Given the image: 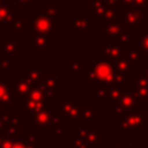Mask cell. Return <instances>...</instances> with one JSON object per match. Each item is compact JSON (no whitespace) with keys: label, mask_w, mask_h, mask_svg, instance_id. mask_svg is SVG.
<instances>
[{"label":"cell","mask_w":148,"mask_h":148,"mask_svg":"<svg viewBox=\"0 0 148 148\" xmlns=\"http://www.w3.org/2000/svg\"><path fill=\"white\" fill-rule=\"evenodd\" d=\"M83 66L84 61L83 60H68L67 61V76L73 77V76H83Z\"/></svg>","instance_id":"7402d4cb"},{"label":"cell","mask_w":148,"mask_h":148,"mask_svg":"<svg viewBox=\"0 0 148 148\" xmlns=\"http://www.w3.org/2000/svg\"><path fill=\"white\" fill-rule=\"evenodd\" d=\"M141 148H148V145H147V143H143V145L141 146Z\"/></svg>","instance_id":"816d5d0a"},{"label":"cell","mask_w":148,"mask_h":148,"mask_svg":"<svg viewBox=\"0 0 148 148\" xmlns=\"http://www.w3.org/2000/svg\"><path fill=\"white\" fill-rule=\"evenodd\" d=\"M16 10L9 3H3L0 7V29H14Z\"/></svg>","instance_id":"e0dca14e"},{"label":"cell","mask_w":148,"mask_h":148,"mask_svg":"<svg viewBox=\"0 0 148 148\" xmlns=\"http://www.w3.org/2000/svg\"><path fill=\"white\" fill-rule=\"evenodd\" d=\"M58 27V18L42 12L37 13L30 22V35L51 34Z\"/></svg>","instance_id":"277c9868"},{"label":"cell","mask_w":148,"mask_h":148,"mask_svg":"<svg viewBox=\"0 0 148 148\" xmlns=\"http://www.w3.org/2000/svg\"><path fill=\"white\" fill-rule=\"evenodd\" d=\"M25 22L27 20L24 17H21V18H16L15 23H14V31H15V35H25L27 30L24 28L25 25Z\"/></svg>","instance_id":"8d00e7d4"},{"label":"cell","mask_w":148,"mask_h":148,"mask_svg":"<svg viewBox=\"0 0 148 148\" xmlns=\"http://www.w3.org/2000/svg\"><path fill=\"white\" fill-rule=\"evenodd\" d=\"M147 8H148V2H147Z\"/></svg>","instance_id":"6f0895ef"},{"label":"cell","mask_w":148,"mask_h":148,"mask_svg":"<svg viewBox=\"0 0 148 148\" xmlns=\"http://www.w3.org/2000/svg\"><path fill=\"white\" fill-rule=\"evenodd\" d=\"M106 61L112 66L114 72L123 74V75H126L128 77H131L132 74L136 71V66L127 57H120V58L111 59V60H106Z\"/></svg>","instance_id":"4fadbf2b"},{"label":"cell","mask_w":148,"mask_h":148,"mask_svg":"<svg viewBox=\"0 0 148 148\" xmlns=\"http://www.w3.org/2000/svg\"><path fill=\"white\" fill-rule=\"evenodd\" d=\"M140 71L142 72V74H145L148 77V65H141L140 66Z\"/></svg>","instance_id":"f6af8a7d"},{"label":"cell","mask_w":148,"mask_h":148,"mask_svg":"<svg viewBox=\"0 0 148 148\" xmlns=\"http://www.w3.org/2000/svg\"><path fill=\"white\" fill-rule=\"evenodd\" d=\"M52 110V98L47 97L43 101H28L20 98V113H35L40 110Z\"/></svg>","instance_id":"8fae6325"},{"label":"cell","mask_w":148,"mask_h":148,"mask_svg":"<svg viewBox=\"0 0 148 148\" xmlns=\"http://www.w3.org/2000/svg\"><path fill=\"white\" fill-rule=\"evenodd\" d=\"M9 2L10 3H14V2H16V0H9Z\"/></svg>","instance_id":"db71d44e"},{"label":"cell","mask_w":148,"mask_h":148,"mask_svg":"<svg viewBox=\"0 0 148 148\" xmlns=\"http://www.w3.org/2000/svg\"><path fill=\"white\" fill-rule=\"evenodd\" d=\"M136 99L134 97V95L132 94V91H126L120 99H118L117 102H112L109 103V111L110 113L117 114V113H125V112H130L132 110H134L136 106Z\"/></svg>","instance_id":"9c48e42d"},{"label":"cell","mask_w":148,"mask_h":148,"mask_svg":"<svg viewBox=\"0 0 148 148\" xmlns=\"http://www.w3.org/2000/svg\"><path fill=\"white\" fill-rule=\"evenodd\" d=\"M94 18L89 13H74L72 17L67 20V28L73 31L74 35H88L94 29Z\"/></svg>","instance_id":"5b68a950"},{"label":"cell","mask_w":148,"mask_h":148,"mask_svg":"<svg viewBox=\"0 0 148 148\" xmlns=\"http://www.w3.org/2000/svg\"><path fill=\"white\" fill-rule=\"evenodd\" d=\"M5 136H6V134H0V148H1V146H2V143H3Z\"/></svg>","instance_id":"c3c4849f"},{"label":"cell","mask_w":148,"mask_h":148,"mask_svg":"<svg viewBox=\"0 0 148 148\" xmlns=\"http://www.w3.org/2000/svg\"><path fill=\"white\" fill-rule=\"evenodd\" d=\"M40 86L43 87L45 95L53 99L58 96V88L62 87V77L58 75L57 71H43Z\"/></svg>","instance_id":"52a82bcc"},{"label":"cell","mask_w":148,"mask_h":148,"mask_svg":"<svg viewBox=\"0 0 148 148\" xmlns=\"http://www.w3.org/2000/svg\"><path fill=\"white\" fill-rule=\"evenodd\" d=\"M40 12L50 16H54L57 18H60L62 16V8L59 7L57 2H47L46 6L40 9Z\"/></svg>","instance_id":"f546056e"},{"label":"cell","mask_w":148,"mask_h":148,"mask_svg":"<svg viewBox=\"0 0 148 148\" xmlns=\"http://www.w3.org/2000/svg\"><path fill=\"white\" fill-rule=\"evenodd\" d=\"M0 134H6V130H5V124L1 119V114H0Z\"/></svg>","instance_id":"bcb514c9"},{"label":"cell","mask_w":148,"mask_h":148,"mask_svg":"<svg viewBox=\"0 0 148 148\" xmlns=\"http://www.w3.org/2000/svg\"><path fill=\"white\" fill-rule=\"evenodd\" d=\"M120 10H121V9H118V8H116V7L110 6L109 9L105 12V14H104L102 17L98 18V22H99L101 24H104V25H105V24H108V23H111V22L117 21V17H118V14H119Z\"/></svg>","instance_id":"83f0119b"},{"label":"cell","mask_w":148,"mask_h":148,"mask_svg":"<svg viewBox=\"0 0 148 148\" xmlns=\"http://www.w3.org/2000/svg\"><path fill=\"white\" fill-rule=\"evenodd\" d=\"M136 46H141V53L143 56H148V29L146 30V34L141 36V38L135 40Z\"/></svg>","instance_id":"836d02e7"},{"label":"cell","mask_w":148,"mask_h":148,"mask_svg":"<svg viewBox=\"0 0 148 148\" xmlns=\"http://www.w3.org/2000/svg\"><path fill=\"white\" fill-rule=\"evenodd\" d=\"M125 29H128L126 27V24H124L121 22H118V21H114V22L105 24L104 28H101L98 30V32L103 36L104 39L111 40V39H117L124 32Z\"/></svg>","instance_id":"2e32d148"},{"label":"cell","mask_w":148,"mask_h":148,"mask_svg":"<svg viewBox=\"0 0 148 148\" xmlns=\"http://www.w3.org/2000/svg\"><path fill=\"white\" fill-rule=\"evenodd\" d=\"M15 91L13 89V83L7 81H0V108L2 109H14L15 103Z\"/></svg>","instance_id":"7c38bea8"},{"label":"cell","mask_w":148,"mask_h":148,"mask_svg":"<svg viewBox=\"0 0 148 148\" xmlns=\"http://www.w3.org/2000/svg\"><path fill=\"white\" fill-rule=\"evenodd\" d=\"M104 139H105L104 134H102L98 128H89L87 138H86L90 148H99L101 141Z\"/></svg>","instance_id":"603a6c76"},{"label":"cell","mask_w":148,"mask_h":148,"mask_svg":"<svg viewBox=\"0 0 148 148\" xmlns=\"http://www.w3.org/2000/svg\"><path fill=\"white\" fill-rule=\"evenodd\" d=\"M3 3H5V2H3V0H0V7H1Z\"/></svg>","instance_id":"f5cc1de1"},{"label":"cell","mask_w":148,"mask_h":148,"mask_svg":"<svg viewBox=\"0 0 148 148\" xmlns=\"http://www.w3.org/2000/svg\"><path fill=\"white\" fill-rule=\"evenodd\" d=\"M113 148H136V145H131V146H119V145H116Z\"/></svg>","instance_id":"7dc6e473"},{"label":"cell","mask_w":148,"mask_h":148,"mask_svg":"<svg viewBox=\"0 0 148 148\" xmlns=\"http://www.w3.org/2000/svg\"><path fill=\"white\" fill-rule=\"evenodd\" d=\"M131 30L132 29H125L124 32L116 39L119 44L123 46H131L132 45V37H131Z\"/></svg>","instance_id":"e575fe53"},{"label":"cell","mask_w":148,"mask_h":148,"mask_svg":"<svg viewBox=\"0 0 148 148\" xmlns=\"http://www.w3.org/2000/svg\"><path fill=\"white\" fill-rule=\"evenodd\" d=\"M99 118V109L95 106V103H82V114L79 126H89Z\"/></svg>","instance_id":"ac0fdd59"},{"label":"cell","mask_w":148,"mask_h":148,"mask_svg":"<svg viewBox=\"0 0 148 148\" xmlns=\"http://www.w3.org/2000/svg\"><path fill=\"white\" fill-rule=\"evenodd\" d=\"M89 1H90V0H83V2H84V3H88Z\"/></svg>","instance_id":"9f6ffc18"},{"label":"cell","mask_w":148,"mask_h":148,"mask_svg":"<svg viewBox=\"0 0 148 148\" xmlns=\"http://www.w3.org/2000/svg\"><path fill=\"white\" fill-rule=\"evenodd\" d=\"M147 120L143 116L141 108H135L134 110L125 113L114 114V127L120 132V134H135L138 130L147 128Z\"/></svg>","instance_id":"7a4b0ae2"},{"label":"cell","mask_w":148,"mask_h":148,"mask_svg":"<svg viewBox=\"0 0 148 148\" xmlns=\"http://www.w3.org/2000/svg\"><path fill=\"white\" fill-rule=\"evenodd\" d=\"M131 89L135 88H148V77L142 74L140 69H136L131 76Z\"/></svg>","instance_id":"cb8c5ba5"},{"label":"cell","mask_w":148,"mask_h":148,"mask_svg":"<svg viewBox=\"0 0 148 148\" xmlns=\"http://www.w3.org/2000/svg\"><path fill=\"white\" fill-rule=\"evenodd\" d=\"M25 148H42V135L38 133L28 134L24 138Z\"/></svg>","instance_id":"4dcf8cb0"},{"label":"cell","mask_w":148,"mask_h":148,"mask_svg":"<svg viewBox=\"0 0 148 148\" xmlns=\"http://www.w3.org/2000/svg\"><path fill=\"white\" fill-rule=\"evenodd\" d=\"M73 103H74V99L72 97H64L61 99V102H59L57 104V113L61 118L67 119L68 116H69V112H71Z\"/></svg>","instance_id":"d4e9b609"},{"label":"cell","mask_w":148,"mask_h":148,"mask_svg":"<svg viewBox=\"0 0 148 148\" xmlns=\"http://www.w3.org/2000/svg\"><path fill=\"white\" fill-rule=\"evenodd\" d=\"M12 83H13V89L15 91V95L18 96L20 98L25 97L32 89V86L25 75L24 76H21V75L15 76L14 81H12Z\"/></svg>","instance_id":"d6986e66"},{"label":"cell","mask_w":148,"mask_h":148,"mask_svg":"<svg viewBox=\"0 0 148 148\" xmlns=\"http://www.w3.org/2000/svg\"><path fill=\"white\" fill-rule=\"evenodd\" d=\"M73 147L74 148H90L88 141L75 132H73Z\"/></svg>","instance_id":"d590c367"},{"label":"cell","mask_w":148,"mask_h":148,"mask_svg":"<svg viewBox=\"0 0 148 148\" xmlns=\"http://www.w3.org/2000/svg\"><path fill=\"white\" fill-rule=\"evenodd\" d=\"M134 0H121L120 1V9H126L133 7Z\"/></svg>","instance_id":"b9f144b4"},{"label":"cell","mask_w":148,"mask_h":148,"mask_svg":"<svg viewBox=\"0 0 148 148\" xmlns=\"http://www.w3.org/2000/svg\"><path fill=\"white\" fill-rule=\"evenodd\" d=\"M131 91L138 103H148V88H135Z\"/></svg>","instance_id":"d6a6232c"},{"label":"cell","mask_w":148,"mask_h":148,"mask_svg":"<svg viewBox=\"0 0 148 148\" xmlns=\"http://www.w3.org/2000/svg\"><path fill=\"white\" fill-rule=\"evenodd\" d=\"M148 0H134L133 7L134 8H147Z\"/></svg>","instance_id":"60d3db41"},{"label":"cell","mask_w":148,"mask_h":148,"mask_svg":"<svg viewBox=\"0 0 148 148\" xmlns=\"http://www.w3.org/2000/svg\"><path fill=\"white\" fill-rule=\"evenodd\" d=\"M1 119L5 124L6 135H9L14 140H20L21 139V113L18 112L2 113Z\"/></svg>","instance_id":"ba28073f"},{"label":"cell","mask_w":148,"mask_h":148,"mask_svg":"<svg viewBox=\"0 0 148 148\" xmlns=\"http://www.w3.org/2000/svg\"><path fill=\"white\" fill-rule=\"evenodd\" d=\"M22 98H25L28 101H43V99L47 98V96L45 95L44 89L40 86V81H39V83L37 86H35L25 97H22Z\"/></svg>","instance_id":"4316f807"},{"label":"cell","mask_w":148,"mask_h":148,"mask_svg":"<svg viewBox=\"0 0 148 148\" xmlns=\"http://www.w3.org/2000/svg\"><path fill=\"white\" fill-rule=\"evenodd\" d=\"M141 52L136 49V45H131L130 49H127V53L125 57H127L135 66H141Z\"/></svg>","instance_id":"1f68e13d"},{"label":"cell","mask_w":148,"mask_h":148,"mask_svg":"<svg viewBox=\"0 0 148 148\" xmlns=\"http://www.w3.org/2000/svg\"><path fill=\"white\" fill-rule=\"evenodd\" d=\"M146 143H147V145H148V135H147V136H146Z\"/></svg>","instance_id":"11a10c76"},{"label":"cell","mask_w":148,"mask_h":148,"mask_svg":"<svg viewBox=\"0 0 148 148\" xmlns=\"http://www.w3.org/2000/svg\"><path fill=\"white\" fill-rule=\"evenodd\" d=\"M16 65V61L15 60H12V59H0V69L1 71H8L10 67L15 66Z\"/></svg>","instance_id":"f35d334b"},{"label":"cell","mask_w":148,"mask_h":148,"mask_svg":"<svg viewBox=\"0 0 148 148\" xmlns=\"http://www.w3.org/2000/svg\"><path fill=\"white\" fill-rule=\"evenodd\" d=\"M61 117L56 112L53 113L52 110H40L32 113V124L43 130H53L61 124Z\"/></svg>","instance_id":"8992f818"},{"label":"cell","mask_w":148,"mask_h":148,"mask_svg":"<svg viewBox=\"0 0 148 148\" xmlns=\"http://www.w3.org/2000/svg\"><path fill=\"white\" fill-rule=\"evenodd\" d=\"M37 0H16V2L22 7V8H30Z\"/></svg>","instance_id":"ab89813d"},{"label":"cell","mask_w":148,"mask_h":148,"mask_svg":"<svg viewBox=\"0 0 148 148\" xmlns=\"http://www.w3.org/2000/svg\"><path fill=\"white\" fill-rule=\"evenodd\" d=\"M12 148H25V143L24 141H21V140H15Z\"/></svg>","instance_id":"7bdbcfd3"},{"label":"cell","mask_w":148,"mask_h":148,"mask_svg":"<svg viewBox=\"0 0 148 148\" xmlns=\"http://www.w3.org/2000/svg\"><path fill=\"white\" fill-rule=\"evenodd\" d=\"M110 5L108 0H90L88 2V13L92 14L94 17H102L109 9Z\"/></svg>","instance_id":"ffe728a7"},{"label":"cell","mask_w":148,"mask_h":148,"mask_svg":"<svg viewBox=\"0 0 148 148\" xmlns=\"http://www.w3.org/2000/svg\"><path fill=\"white\" fill-rule=\"evenodd\" d=\"M98 53L104 57V60H111L125 57L127 53V49L126 46L119 44L116 39H111L108 44H101L98 46Z\"/></svg>","instance_id":"30bf717a"},{"label":"cell","mask_w":148,"mask_h":148,"mask_svg":"<svg viewBox=\"0 0 148 148\" xmlns=\"http://www.w3.org/2000/svg\"><path fill=\"white\" fill-rule=\"evenodd\" d=\"M118 22L126 24L128 29H141L147 23V8H126L121 9L117 17Z\"/></svg>","instance_id":"3957f363"},{"label":"cell","mask_w":148,"mask_h":148,"mask_svg":"<svg viewBox=\"0 0 148 148\" xmlns=\"http://www.w3.org/2000/svg\"><path fill=\"white\" fill-rule=\"evenodd\" d=\"M67 2H68V3H77L79 0H67Z\"/></svg>","instance_id":"681fc988"},{"label":"cell","mask_w":148,"mask_h":148,"mask_svg":"<svg viewBox=\"0 0 148 148\" xmlns=\"http://www.w3.org/2000/svg\"><path fill=\"white\" fill-rule=\"evenodd\" d=\"M120 1H121V0H108V2H109L110 6L116 7V8H118V9H120Z\"/></svg>","instance_id":"ee69618b"},{"label":"cell","mask_w":148,"mask_h":148,"mask_svg":"<svg viewBox=\"0 0 148 148\" xmlns=\"http://www.w3.org/2000/svg\"><path fill=\"white\" fill-rule=\"evenodd\" d=\"M83 80L90 88L96 86H121L126 87L131 77L114 72L112 66L106 60H97L83 72Z\"/></svg>","instance_id":"6da1fadb"},{"label":"cell","mask_w":148,"mask_h":148,"mask_svg":"<svg viewBox=\"0 0 148 148\" xmlns=\"http://www.w3.org/2000/svg\"><path fill=\"white\" fill-rule=\"evenodd\" d=\"M109 87L110 86H96L94 87V102L95 103H108V95H109Z\"/></svg>","instance_id":"484cf974"},{"label":"cell","mask_w":148,"mask_h":148,"mask_svg":"<svg viewBox=\"0 0 148 148\" xmlns=\"http://www.w3.org/2000/svg\"><path fill=\"white\" fill-rule=\"evenodd\" d=\"M21 54L20 39H0V59H10L12 56Z\"/></svg>","instance_id":"5bb4252c"},{"label":"cell","mask_w":148,"mask_h":148,"mask_svg":"<svg viewBox=\"0 0 148 148\" xmlns=\"http://www.w3.org/2000/svg\"><path fill=\"white\" fill-rule=\"evenodd\" d=\"M42 72L43 69H42V66L39 65H27L25 66V76L31 83L32 88L39 83Z\"/></svg>","instance_id":"44dd1931"},{"label":"cell","mask_w":148,"mask_h":148,"mask_svg":"<svg viewBox=\"0 0 148 148\" xmlns=\"http://www.w3.org/2000/svg\"><path fill=\"white\" fill-rule=\"evenodd\" d=\"M30 50L31 51H51L52 50L51 34L30 35Z\"/></svg>","instance_id":"9a60e30c"},{"label":"cell","mask_w":148,"mask_h":148,"mask_svg":"<svg viewBox=\"0 0 148 148\" xmlns=\"http://www.w3.org/2000/svg\"><path fill=\"white\" fill-rule=\"evenodd\" d=\"M143 116H145V118H146V120L148 123V112H143Z\"/></svg>","instance_id":"f907efd6"},{"label":"cell","mask_w":148,"mask_h":148,"mask_svg":"<svg viewBox=\"0 0 148 148\" xmlns=\"http://www.w3.org/2000/svg\"><path fill=\"white\" fill-rule=\"evenodd\" d=\"M52 131H53V133H52V135H51L52 140H61V139L64 138V135H66V134L68 133V130H67V128H64L62 125L54 127Z\"/></svg>","instance_id":"74e56055"},{"label":"cell","mask_w":148,"mask_h":148,"mask_svg":"<svg viewBox=\"0 0 148 148\" xmlns=\"http://www.w3.org/2000/svg\"><path fill=\"white\" fill-rule=\"evenodd\" d=\"M126 92V87L121 86H110L109 87V95H108V103L117 102L121 98V96Z\"/></svg>","instance_id":"f1b7e54d"}]
</instances>
